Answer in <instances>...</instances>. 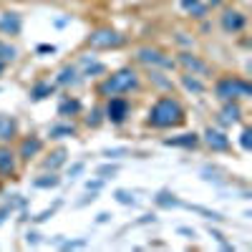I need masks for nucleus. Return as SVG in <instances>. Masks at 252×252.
Listing matches in <instances>:
<instances>
[{
    "label": "nucleus",
    "mask_w": 252,
    "mask_h": 252,
    "mask_svg": "<svg viewBox=\"0 0 252 252\" xmlns=\"http://www.w3.org/2000/svg\"><path fill=\"white\" fill-rule=\"evenodd\" d=\"M182 121H184V109H182V103L174 101V98H159L149 111V124L156 129L179 126Z\"/></svg>",
    "instance_id": "1"
},
{
    "label": "nucleus",
    "mask_w": 252,
    "mask_h": 252,
    "mask_svg": "<svg viewBox=\"0 0 252 252\" xmlns=\"http://www.w3.org/2000/svg\"><path fill=\"white\" fill-rule=\"evenodd\" d=\"M136 83H139L136 71L121 68V71H116L114 76H109L106 81H103L98 91L103 96H118V94H126V91H131V88H136Z\"/></svg>",
    "instance_id": "2"
},
{
    "label": "nucleus",
    "mask_w": 252,
    "mask_h": 252,
    "mask_svg": "<svg viewBox=\"0 0 252 252\" xmlns=\"http://www.w3.org/2000/svg\"><path fill=\"white\" fill-rule=\"evenodd\" d=\"M214 94L217 98L222 101H234V98H247L252 94V88L247 81L242 78H222L217 86H214Z\"/></svg>",
    "instance_id": "3"
},
{
    "label": "nucleus",
    "mask_w": 252,
    "mask_h": 252,
    "mask_svg": "<svg viewBox=\"0 0 252 252\" xmlns=\"http://www.w3.org/2000/svg\"><path fill=\"white\" fill-rule=\"evenodd\" d=\"M88 43L94 48H116L124 43V36H118L116 31H109V28H101V31L88 36Z\"/></svg>",
    "instance_id": "4"
},
{
    "label": "nucleus",
    "mask_w": 252,
    "mask_h": 252,
    "mask_svg": "<svg viewBox=\"0 0 252 252\" xmlns=\"http://www.w3.org/2000/svg\"><path fill=\"white\" fill-rule=\"evenodd\" d=\"M129 114V101L126 98H111L106 106V116L111 124H124V118Z\"/></svg>",
    "instance_id": "5"
},
{
    "label": "nucleus",
    "mask_w": 252,
    "mask_h": 252,
    "mask_svg": "<svg viewBox=\"0 0 252 252\" xmlns=\"http://www.w3.org/2000/svg\"><path fill=\"white\" fill-rule=\"evenodd\" d=\"M139 61L149 63V66H164V68H174V61H169V58H167L164 53L152 51V48H141V51H139Z\"/></svg>",
    "instance_id": "6"
},
{
    "label": "nucleus",
    "mask_w": 252,
    "mask_h": 252,
    "mask_svg": "<svg viewBox=\"0 0 252 252\" xmlns=\"http://www.w3.org/2000/svg\"><path fill=\"white\" fill-rule=\"evenodd\" d=\"M204 141L210 144V149H214V152H227L230 149V139L222 134V131H217V129H207Z\"/></svg>",
    "instance_id": "7"
},
{
    "label": "nucleus",
    "mask_w": 252,
    "mask_h": 252,
    "mask_svg": "<svg viewBox=\"0 0 252 252\" xmlns=\"http://www.w3.org/2000/svg\"><path fill=\"white\" fill-rule=\"evenodd\" d=\"M222 28H225L227 33H237L245 28V16L237 10H227L225 16H222Z\"/></svg>",
    "instance_id": "8"
},
{
    "label": "nucleus",
    "mask_w": 252,
    "mask_h": 252,
    "mask_svg": "<svg viewBox=\"0 0 252 252\" xmlns=\"http://www.w3.org/2000/svg\"><path fill=\"white\" fill-rule=\"evenodd\" d=\"M179 61H182V66H187L192 73H199V76H207V73H210V66L202 63L199 58H194L192 53H182V56H179Z\"/></svg>",
    "instance_id": "9"
},
{
    "label": "nucleus",
    "mask_w": 252,
    "mask_h": 252,
    "mask_svg": "<svg viewBox=\"0 0 252 252\" xmlns=\"http://www.w3.org/2000/svg\"><path fill=\"white\" fill-rule=\"evenodd\" d=\"M20 16H16V13H5L3 18H0V31L3 33H10V36H16L20 33Z\"/></svg>",
    "instance_id": "10"
},
{
    "label": "nucleus",
    "mask_w": 252,
    "mask_h": 252,
    "mask_svg": "<svg viewBox=\"0 0 252 252\" xmlns=\"http://www.w3.org/2000/svg\"><path fill=\"white\" fill-rule=\"evenodd\" d=\"M40 149H43V141L36 139V136H31V139H25V141L20 144V156H23V159H31V156H36Z\"/></svg>",
    "instance_id": "11"
},
{
    "label": "nucleus",
    "mask_w": 252,
    "mask_h": 252,
    "mask_svg": "<svg viewBox=\"0 0 252 252\" xmlns=\"http://www.w3.org/2000/svg\"><path fill=\"white\" fill-rule=\"evenodd\" d=\"M197 141H199L197 134H182V136L167 139L164 144H167V146H184V149H192V146H197Z\"/></svg>",
    "instance_id": "12"
},
{
    "label": "nucleus",
    "mask_w": 252,
    "mask_h": 252,
    "mask_svg": "<svg viewBox=\"0 0 252 252\" xmlns=\"http://www.w3.org/2000/svg\"><path fill=\"white\" fill-rule=\"evenodd\" d=\"M16 172V159H13V154L8 149H0V174H13Z\"/></svg>",
    "instance_id": "13"
},
{
    "label": "nucleus",
    "mask_w": 252,
    "mask_h": 252,
    "mask_svg": "<svg viewBox=\"0 0 252 252\" xmlns=\"http://www.w3.org/2000/svg\"><path fill=\"white\" fill-rule=\"evenodd\" d=\"M13 134H16V124L8 116H0V139L8 141V139H13Z\"/></svg>",
    "instance_id": "14"
},
{
    "label": "nucleus",
    "mask_w": 252,
    "mask_h": 252,
    "mask_svg": "<svg viewBox=\"0 0 252 252\" xmlns=\"http://www.w3.org/2000/svg\"><path fill=\"white\" fill-rule=\"evenodd\" d=\"M240 106H237V103H227L225 109H222V118H225L227 124H232V121H240Z\"/></svg>",
    "instance_id": "15"
},
{
    "label": "nucleus",
    "mask_w": 252,
    "mask_h": 252,
    "mask_svg": "<svg viewBox=\"0 0 252 252\" xmlns=\"http://www.w3.org/2000/svg\"><path fill=\"white\" fill-rule=\"evenodd\" d=\"M51 94H53V86H51V83H36V86L31 88V98H36V101L46 98V96H51Z\"/></svg>",
    "instance_id": "16"
},
{
    "label": "nucleus",
    "mask_w": 252,
    "mask_h": 252,
    "mask_svg": "<svg viewBox=\"0 0 252 252\" xmlns=\"http://www.w3.org/2000/svg\"><path fill=\"white\" fill-rule=\"evenodd\" d=\"M61 136H76V126H71V124H66V126H53V129H51V139H61Z\"/></svg>",
    "instance_id": "17"
},
{
    "label": "nucleus",
    "mask_w": 252,
    "mask_h": 252,
    "mask_svg": "<svg viewBox=\"0 0 252 252\" xmlns=\"http://www.w3.org/2000/svg\"><path fill=\"white\" fill-rule=\"evenodd\" d=\"M182 83H184V88H189V91H194V94H204V83L194 78V73H192V76H182Z\"/></svg>",
    "instance_id": "18"
},
{
    "label": "nucleus",
    "mask_w": 252,
    "mask_h": 252,
    "mask_svg": "<svg viewBox=\"0 0 252 252\" xmlns=\"http://www.w3.org/2000/svg\"><path fill=\"white\" fill-rule=\"evenodd\" d=\"M58 176L56 174H46V176H40V179H36L33 182V187H38V189H51V187H58Z\"/></svg>",
    "instance_id": "19"
},
{
    "label": "nucleus",
    "mask_w": 252,
    "mask_h": 252,
    "mask_svg": "<svg viewBox=\"0 0 252 252\" xmlns=\"http://www.w3.org/2000/svg\"><path fill=\"white\" fill-rule=\"evenodd\" d=\"M63 161H66V152L61 149V152H56V154H51V159H46V169H56V167H61L63 164Z\"/></svg>",
    "instance_id": "20"
},
{
    "label": "nucleus",
    "mask_w": 252,
    "mask_h": 252,
    "mask_svg": "<svg viewBox=\"0 0 252 252\" xmlns=\"http://www.w3.org/2000/svg\"><path fill=\"white\" fill-rule=\"evenodd\" d=\"M184 207H189V210H194V212L204 214L207 219H214V222H222V219H225V217H222L219 212H212V210H204V207H197V204H184Z\"/></svg>",
    "instance_id": "21"
},
{
    "label": "nucleus",
    "mask_w": 252,
    "mask_h": 252,
    "mask_svg": "<svg viewBox=\"0 0 252 252\" xmlns=\"http://www.w3.org/2000/svg\"><path fill=\"white\" fill-rule=\"evenodd\" d=\"M13 58H16V48L0 40V63H3V61H13Z\"/></svg>",
    "instance_id": "22"
},
{
    "label": "nucleus",
    "mask_w": 252,
    "mask_h": 252,
    "mask_svg": "<svg viewBox=\"0 0 252 252\" xmlns=\"http://www.w3.org/2000/svg\"><path fill=\"white\" fill-rule=\"evenodd\" d=\"M78 78H76V71L73 68H66V71H61V76H58V83L61 86H68V83H76Z\"/></svg>",
    "instance_id": "23"
},
{
    "label": "nucleus",
    "mask_w": 252,
    "mask_h": 252,
    "mask_svg": "<svg viewBox=\"0 0 252 252\" xmlns=\"http://www.w3.org/2000/svg\"><path fill=\"white\" fill-rule=\"evenodd\" d=\"M116 172H118V167H116V164H103V167H98V169H96V174L101 176V179H109V176H114Z\"/></svg>",
    "instance_id": "24"
},
{
    "label": "nucleus",
    "mask_w": 252,
    "mask_h": 252,
    "mask_svg": "<svg viewBox=\"0 0 252 252\" xmlns=\"http://www.w3.org/2000/svg\"><path fill=\"white\" fill-rule=\"evenodd\" d=\"M156 204H159V207H182V202L174 199V194H172V199H169V194H159V197H156Z\"/></svg>",
    "instance_id": "25"
},
{
    "label": "nucleus",
    "mask_w": 252,
    "mask_h": 252,
    "mask_svg": "<svg viewBox=\"0 0 252 252\" xmlns=\"http://www.w3.org/2000/svg\"><path fill=\"white\" fill-rule=\"evenodd\" d=\"M114 197H116V202H121V204H134V197H131L126 189H118Z\"/></svg>",
    "instance_id": "26"
},
{
    "label": "nucleus",
    "mask_w": 252,
    "mask_h": 252,
    "mask_svg": "<svg viewBox=\"0 0 252 252\" xmlns=\"http://www.w3.org/2000/svg\"><path fill=\"white\" fill-rule=\"evenodd\" d=\"M58 111H61V114H68V111H71V114H76V111H78V101H63Z\"/></svg>",
    "instance_id": "27"
},
{
    "label": "nucleus",
    "mask_w": 252,
    "mask_h": 252,
    "mask_svg": "<svg viewBox=\"0 0 252 252\" xmlns=\"http://www.w3.org/2000/svg\"><path fill=\"white\" fill-rule=\"evenodd\" d=\"M240 141H242V149H245V152L252 149V131H250V129L242 131V139H240Z\"/></svg>",
    "instance_id": "28"
},
{
    "label": "nucleus",
    "mask_w": 252,
    "mask_h": 252,
    "mask_svg": "<svg viewBox=\"0 0 252 252\" xmlns=\"http://www.w3.org/2000/svg\"><path fill=\"white\" fill-rule=\"evenodd\" d=\"M103 71H106V66H103V63H94V66L86 68V76H94V73H103Z\"/></svg>",
    "instance_id": "29"
},
{
    "label": "nucleus",
    "mask_w": 252,
    "mask_h": 252,
    "mask_svg": "<svg viewBox=\"0 0 252 252\" xmlns=\"http://www.w3.org/2000/svg\"><path fill=\"white\" fill-rule=\"evenodd\" d=\"M103 154H106L109 159H111V156H114V159H118V156H126V154H129V149H106Z\"/></svg>",
    "instance_id": "30"
},
{
    "label": "nucleus",
    "mask_w": 252,
    "mask_h": 252,
    "mask_svg": "<svg viewBox=\"0 0 252 252\" xmlns=\"http://www.w3.org/2000/svg\"><path fill=\"white\" fill-rule=\"evenodd\" d=\"M56 207H58V204H53L51 210H46V212H40V214H38V217H33V219H36V222H46V219H48V217H51V214L56 212Z\"/></svg>",
    "instance_id": "31"
},
{
    "label": "nucleus",
    "mask_w": 252,
    "mask_h": 252,
    "mask_svg": "<svg viewBox=\"0 0 252 252\" xmlns=\"http://www.w3.org/2000/svg\"><path fill=\"white\" fill-rule=\"evenodd\" d=\"M98 121H101V111H94L91 116L86 118V124H88V126H98Z\"/></svg>",
    "instance_id": "32"
},
{
    "label": "nucleus",
    "mask_w": 252,
    "mask_h": 252,
    "mask_svg": "<svg viewBox=\"0 0 252 252\" xmlns=\"http://www.w3.org/2000/svg\"><path fill=\"white\" fill-rule=\"evenodd\" d=\"M101 187H103V182H101V179H96V182H88V184H86V189H88V192H98Z\"/></svg>",
    "instance_id": "33"
},
{
    "label": "nucleus",
    "mask_w": 252,
    "mask_h": 252,
    "mask_svg": "<svg viewBox=\"0 0 252 252\" xmlns=\"http://www.w3.org/2000/svg\"><path fill=\"white\" fill-rule=\"evenodd\" d=\"M81 172H83V161H78V164H73V167H71V174H68V176H76V174H81Z\"/></svg>",
    "instance_id": "34"
},
{
    "label": "nucleus",
    "mask_w": 252,
    "mask_h": 252,
    "mask_svg": "<svg viewBox=\"0 0 252 252\" xmlns=\"http://www.w3.org/2000/svg\"><path fill=\"white\" fill-rule=\"evenodd\" d=\"M197 3H199V0H182V8H187V10H189V8H194Z\"/></svg>",
    "instance_id": "35"
},
{
    "label": "nucleus",
    "mask_w": 252,
    "mask_h": 252,
    "mask_svg": "<svg viewBox=\"0 0 252 252\" xmlns=\"http://www.w3.org/2000/svg\"><path fill=\"white\" fill-rule=\"evenodd\" d=\"M38 240H40V237H38V234H36V232H31V234H28V242H33V245H36V242H38Z\"/></svg>",
    "instance_id": "36"
},
{
    "label": "nucleus",
    "mask_w": 252,
    "mask_h": 252,
    "mask_svg": "<svg viewBox=\"0 0 252 252\" xmlns=\"http://www.w3.org/2000/svg\"><path fill=\"white\" fill-rule=\"evenodd\" d=\"M38 51H40V53H48V51H51V53H53V51H56V48H53V46H40V48H38Z\"/></svg>",
    "instance_id": "37"
},
{
    "label": "nucleus",
    "mask_w": 252,
    "mask_h": 252,
    "mask_svg": "<svg viewBox=\"0 0 252 252\" xmlns=\"http://www.w3.org/2000/svg\"><path fill=\"white\" fill-rule=\"evenodd\" d=\"M179 232H182V234H189V237H194V230H187V227H182Z\"/></svg>",
    "instance_id": "38"
},
{
    "label": "nucleus",
    "mask_w": 252,
    "mask_h": 252,
    "mask_svg": "<svg viewBox=\"0 0 252 252\" xmlns=\"http://www.w3.org/2000/svg\"><path fill=\"white\" fill-rule=\"evenodd\" d=\"M219 3H222V0H210V5H212V8H214V5H219Z\"/></svg>",
    "instance_id": "39"
},
{
    "label": "nucleus",
    "mask_w": 252,
    "mask_h": 252,
    "mask_svg": "<svg viewBox=\"0 0 252 252\" xmlns=\"http://www.w3.org/2000/svg\"><path fill=\"white\" fill-rule=\"evenodd\" d=\"M0 71H3V63H0Z\"/></svg>",
    "instance_id": "40"
}]
</instances>
